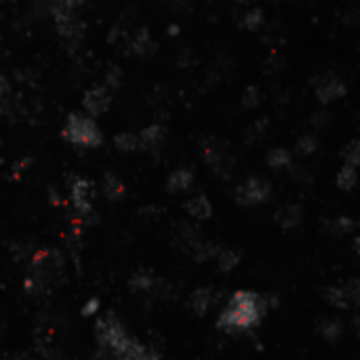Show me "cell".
I'll return each instance as SVG.
<instances>
[{"mask_svg":"<svg viewBox=\"0 0 360 360\" xmlns=\"http://www.w3.org/2000/svg\"><path fill=\"white\" fill-rule=\"evenodd\" d=\"M55 19V27L57 34L61 36V41L68 47H78L85 38L87 25L85 21L78 17V13H70V15H61V17H53Z\"/></svg>","mask_w":360,"mask_h":360,"instance_id":"8992f818","label":"cell"},{"mask_svg":"<svg viewBox=\"0 0 360 360\" xmlns=\"http://www.w3.org/2000/svg\"><path fill=\"white\" fill-rule=\"evenodd\" d=\"M314 95L320 104H333L348 95V82L335 72H326L314 80Z\"/></svg>","mask_w":360,"mask_h":360,"instance_id":"5b68a950","label":"cell"},{"mask_svg":"<svg viewBox=\"0 0 360 360\" xmlns=\"http://www.w3.org/2000/svg\"><path fill=\"white\" fill-rule=\"evenodd\" d=\"M167 126L160 124V122H154V124H148L144 126L139 133H137V139H139V150L148 152V154H154L158 152L162 146L167 142Z\"/></svg>","mask_w":360,"mask_h":360,"instance_id":"9c48e42d","label":"cell"},{"mask_svg":"<svg viewBox=\"0 0 360 360\" xmlns=\"http://www.w3.org/2000/svg\"><path fill=\"white\" fill-rule=\"evenodd\" d=\"M61 137L78 148H100L104 144V133L100 124L95 122L89 114L72 112L65 118V124L61 128Z\"/></svg>","mask_w":360,"mask_h":360,"instance_id":"7a4b0ae2","label":"cell"},{"mask_svg":"<svg viewBox=\"0 0 360 360\" xmlns=\"http://www.w3.org/2000/svg\"><path fill=\"white\" fill-rule=\"evenodd\" d=\"M217 259H219V268L221 270H234L238 266V255L234 251H230V249L221 251L217 255Z\"/></svg>","mask_w":360,"mask_h":360,"instance_id":"d4e9b609","label":"cell"},{"mask_svg":"<svg viewBox=\"0 0 360 360\" xmlns=\"http://www.w3.org/2000/svg\"><path fill=\"white\" fill-rule=\"evenodd\" d=\"M124 192H126V188H124L120 177H116L114 173L104 175V194L108 196L110 201H120L124 196Z\"/></svg>","mask_w":360,"mask_h":360,"instance_id":"e0dca14e","label":"cell"},{"mask_svg":"<svg viewBox=\"0 0 360 360\" xmlns=\"http://www.w3.org/2000/svg\"><path fill=\"white\" fill-rule=\"evenodd\" d=\"M318 137L314 135V133H306V135H302L297 142H295V152H297V156H302V158H308V156H314L316 152H318Z\"/></svg>","mask_w":360,"mask_h":360,"instance_id":"ffe728a7","label":"cell"},{"mask_svg":"<svg viewBox=\"0 0 360 360\" xmlns=\"http://www.w3.org/2000/svg\"><path fill=\"white\" fill-rule=\"evenodd\" d=\"M240 104L245 110H257L261 104H264V93L257 85H249L245 91H243V97H240Z\"/></svg>","mask_w":360,"mask_h":360,"instance_id":"ac0fdd59","label":"cell"},{"mask_svg":"<svg viewBox=\"0 0 360 360\" xmlns=\"http://www.w3.org/2000/svg\"><path fill=\"white\" fill-rule=\"evenodd\" d=\"M114 148L122 154H131V152H137L139 150V139L137 133H131V131H122L114 137Z\"/></svg>","mask_w":360,"mask_h":360,"instance_id":"2e32d148","label":"cell"},{"mask_svg":"<svg viewBox=\"0 0 360 360\" xmlns=\"http://www.w3.org/2000/svg\"><path fill=\"white\" fill-rule=\"evenodd\" d=\"M310 122H312V126H316V128H324V126H329V122H331V114L316 112V114L310 118Z\"/></svg>","mask_w":360,"mask_h":360,"instance_id":"83f0119b","label":"cell"},{"mask_svg":"<svg viewBox=\"0 0 360 360\" xmlns=\"http://www.w3.org/2000/svg\"><path fill=\"white\" fill-rule=\"evenodd\" d=\"M154 51H156V43L152 41V34L148 27H139L135 34H128L126 53L146 59V57H152Z\"/></svg>","mask_w":360,"mask_h":360,"instance_id":"30bf717a","label":"cell"},{"mask_svg":"<svg viewBox=\"0 0 360 360\" xmlns=\"http://www.w3.org/2000/svg\"><path fill=\"white\" fill-rule=\"evenodd\" d=\"M185 211L194 217V219H209L211 213H213V207H211V201L207 199L205 194H196L192 196L190 201H185Z\"/></svg>","mask_w":360,"mask_h":360,"instance_id":"7c38bea8","label":"cell"},{"mask_svg":"<svg viewBox=\"0 0 360 360\" xmlns=\"http://www.w3.org/2000/svg\"><path fill=\"white\" fill-rule=\"evenodd\" d=\"M85 0H49V11L53 17H61V15H70L76 13L82 7Z\"/></svg>","mask_w":360,"mask_h":360,"instance_id":"9a60e30c","label":"cell"},{"mask_svg":"<svg viewBox=\"0 0 360 360\" xmlns=\"http://www.w3.org/2000/svg\"><path fill=\"white\" fill-rule=\"evenodd\" d=\"M341 158H344V165L358 167V160H360V144H358V139H350L341 148Z\"/></svg>","mask_w":360,"mask_h":360,"instance_id":"603a6c76","label":"cell"},{"mask_svg":"<svg viewBox=\"0 0 360 360\" xmlns=\"http://www.w3.org/2000/svg\"><path fill=\"white\" fill-rule=\"evenodd\" d=\"M70 199L80 217H89L93 213V185L87 179L74 177L70 181Z\"/></svg>","mask_w":360,"mask_h":360,"instance_id":"ba28073f","label":"cell"},{"mask_svg":"<svg viewBox=\"0 0 360 360\" xmlns=\"http://www.w3.org/2000/svg\"><path fill=\"white\" fill-rule=\"evenodd\" d=\"M264 23H266V17H264V11H261L259 7L249 9V11L243 15V21H240V25H243L247 32H259L261 27H264Z\"/></svg>","mask_w":360,"mask_h":360,"instance_id":"d6986e66","label":"cell"},{"mask_svg":"<svg viewBox=\"0 0 360 360\" xmlns=\"http://www.w3.org/2000/svg\"><path fill=\"white\" fill-rule=\"evenodd\" d=\"M266 131H268V120L266 118H261V120H255L253 124L247 126L245 131V139L247 144H257L266 137Z\"/></svg>","mask_w":360,"mask_h":360,"instance_id":"7402d4cb","label":"cell"},{"mask_svg":"<svg viewBox=\"0 0 360 360\" xmlns=\"http://www.w3.org/2000/svg\"><path fill=\"white\" fill-rule=\"evenodd\" d=\"M194 173L188 169V167H181V169H175L169 179H167V192L169 194H181V192H188L192 190L194 185Z\"/></svg>","mask_w":360,"mask_h":360,"instance_id":"8fae6325","label":"cell"},{"mask_svg":"<svg viewBox=\"0 0 360 360\" xmlns=\"http://www.w3.org/2000/svg\"><path fill=\"white\" fill-rule=\"evenodd\" d=\"M201 156L207 165L213 169L215 175L227 179L232 175V169H234V156L230 152V146L227 142L219 139V137H207L203 139L201 144Z\"/></svg>","mask_w":360,"mask_h":360,"instance_id":"3957f363","label":"cell"},{"mask_svg":"<svg viewBox=\"0 0 360 360\" xmlns=\"http://www.w3.org/2000/svg\"><path fill=\"white\" fill-rule=\"evenodd\" d=\"M11 100V87H9V80L0 74V110L5 108V104H9Z\"/></svg>","mask_w":360,"mask_h":360,"instance_id":"4316f807","label":"cell"},{"mask_svg":"<svg viewBox=\"0 0 360 360\" xmlns=\"http://www.w3.org/2000/svg\"><path fill=\"white\" fill-rule=\"evenodd\" d=\"M266 162H268V167L274 169V171H284V169L291 167L293 154L286 148H272L266 156Z\"/></svg>","mask_w":360,"mask_h":360,"instance_id":"5bb4252c","label":"cell"},{"mask_svg":"<svg viewBox=\"0 0 360 360\" xmlns=\"http://www.w3.org/2000/svg\"><path fill=\"white\" fill-rule=\"evenodd\" d=\"M272 196V185L268 179L259 177V175H251L247 177L238 190H236V201L243 207H255V205H264Z\"/></svg>","mask_w":360,"mask_h":360,"instance_id":"277c9868","label":"cell"},{"mask_svg":"<svg viewBox=\"0 0 360 360\" xmlns=\"http://www.w3.org/2000/svg\"><path fill=\"white\" fill-rule=\"evenodd\" d=\"M304 219V211L300 205H284L278 213H276V221L284 227V230H293L297 227Z\"/></svg>","mask_w":360,"mask_h":360,"instance_id":"4fadbf2b","label":"cell"},{"mask_svg":"<svg viewBox=\"0 0 360 360\" xmlns=\"http://www.w3.org/2000/svg\"><path fill=\"white\" fill-rule=\"evenodd\" d=\"M122 70L118 68V65H110L108 68V72H106V85H108V89H120V85H122Z\"/></svg>","mask_w":360,"mask_h":360,"instance_id":"484cf974","label":"cell"},{"mask_svg":"<svg viewBox=\"0 0 360 360\" xmlns=\"http://www.w3.org/2000/svg\"><path fill=\"white\" fill-rule=\"evenodd\" d=\"M356 179H358L356 167H352V165H341V169H339L337 179H335V181H337V188H339V190L350 192V190H354Z\"/></svg>","mask_w":360,"mask_h":360,"instance_id":"44dd1931","label":"cell"},{"mask_svg":"<svg viewBox=\"0 0 360 360\" xmlns=\"http://www.w3.org/2000/svg\"><path fill=\"white\" fill-rule=\"evenodd\" d=\"M268 312V300L255 291H236L227 300L225 308L219 314V329L223 331H251Z\"/></svg>","mask_w":360,"mask_h":360,"instance_id":"6da1fadb","label":"cell"},{"mask_svg":"<svg viewBox=\"0 0 360 360\" xmlns=\"http://www.w3.org/2000/svg\"><path fill=\"white\" fill-rule=\"evenodd\" d=\"M110 106H112V95L108 87H93L82 95V110L91 118L106 114Z\"/></svg>","mask_w":360,"mask_h":360,"instance_id":"52a82bcc","label":"cell"},{"mask_svg":"<svg viewBox=\"0 0 360 360\" xmlns=\"http://www.w3.org/2000/svg\"><path fill=\"white\" fill-rule=\"evenodd\" d=\"M192 306L196 308V312H199V314H205V312L213 306L211 291H209V289H203V291L196 293V295L192 297Z\"/></svg>","mask_w":360,"mask_h":360,"instance_id":"cb8c5ba5","label":"cell"},{"mask_svg":"<svg viewBox=\"0 0 360 360\" xmlns=\"http://www.w3.org/2000/svg\"><path fill=\"white\" fill-rule=\"evenodd\" d=\"M236 3H238V5H253L255 0H236Z\"/></svg>","mask_w":360,"mask_h":360,"instance_id":"f1b7e54d","label":"cell"}]
</instances>
